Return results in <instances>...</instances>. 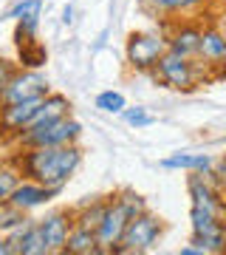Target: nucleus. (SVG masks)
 Segmentation results:
<instances>
[{
	"label": "nucleus",
	"instance_id": "5",
	"mask_svg": "<svg viewBox=\"0 0 226 255\" xmlns=\"http://www.w3.org/2000/svg\"><path fill=\"white\" fill-rule=\"evenodd\" d=\"M164 236V219L155 216L150 210L139 213V216H130L125 227V236L119 241L116 255H139V253H150Z\"/></svg>",
	"mask_w": 226,
	"mask_h": 255
},
{
	"label": "nucleus",
	"instance_id": "2",
	"mask_svg": "<svg viewBox=\"0 0 226 255\" xmlns=\"http://www.w3.org/2000/svg\"><path fill=\"white\" fill-rule=\"evenodd\" d=\"M204 65L198 60H190V57H178L167 51V54L155 63V68L150 71L158 85L170 88V91H181V94H192L195 88L204 85Z\"/></svg>",
	"mask_w": 226,
	"mask_h": 255
},
{
	"label": "nucleus",
	"instance_id": "15",
	"mask_svg": "<svg viewBox=\"0 0 226 255\" xmlns=\"http://www.w3.org/2000/svg\"><path fill=\"white\" fill-rule=\"evenodd\" d=\"M63 255H102L99 241H96V230L74 224L71 233H68V238H65Z\"/></svg>",
	"mask_w": 226,
	"mask_h": 255
},
{
	"label": "nucleus",
	"instance_id": "26",
	"mask_svg": "<svg viewBox=\"0 0 226 255\" xmlns=\"http://www.w3.org/2000/svg\"><path fill=\"white\" fill-rule=\"evenodd\" d=\"M11 74H14V63L6 60V57H0V91L6 88V82H9Z\"/></svg>",
	"mask_w": 226,
	"mask_h": 255
},
{
	"label": "nucleus",
	"instance_id": "9",
	"mask_svg": "<svg viewBox=\"0 0 226 255\" xmlns=\"http://www.w3.org/2000/svg\"><path fill=\"white\" fill-rule=\"evenodd\" d=\"M37 224H40V233L45 238L48 255L63 253L65 238H68V233L74 227V213H68V210H51V213H45L43 219H37Z\"/></svg>",
	"mask_w": 226,
	"mask_h": 255
},
{
	"label": "nucleus",
	"instance_id": "14",
	"mask_svg": "<svg viewBox=\"0 0 226 255\" xmlns=\"http://www.w3.org/2000/svg\"><path fill=\"white\" fill-rule=\"evenodd\" d=\"M158 167H164V170H184V173H201V170L215 167V159L209 153H170L158 162Z\"/></svg>",
	"mask_w": 226,
	"mask_h": 255
},
{
	"label": "nucleus",
	"instance_id": "20",
	"mask_svg": "<svg viewBox=\"0 0 226 255\" xmlns=\"http://www.w3.org/2000/svg\"><path fill=\"white\" fill-rule=\"evenodd\" d=\"M93 105H96L102 114H113V117H119V114L127 108V97H125L122 91H113V88H108V91H99V94H96Z\"/></svg>",
	"mask_w": 226,
	"mask_h": 255
},
{
	"label": "nucleus",
	"instance_id": "8",
	"mask_svg": "<svg viewBox=\"0 0 226 255\" xmlns=\"http://www.w3.org/2000/svg\"><path fill=\"white\" fill-rule=\"evenodd\" d=\"M164 37H167V51L178 57H190L198 60V43H201V28L192 20H175V23H164Z\"/></svg>",
	"mask_w": 226,
	"mask_h": 255
},
{
	"label": "nucleus",
	"instance_id": "17",
	"mask_svg": "<svg viewBox=\"0 0 226 255\" xmlns=\"http://www.w3.org/2000/svg\"><path fill=\"white\" fill-rule=\"evenodd\" d=\"M71 114V102L65 94H54L48 91L40 100V108H37L34 119H31V125H40V122H48V119H60V117H68Z\"/></svg>",
	"mask_w": 226,
	"mask_h": 255
},
{
	"label": "nucleus",
	"instance_id": "4",
	"mask_svg": "<svg viewBox=\"0 0 226 255\" xmlns=\"http://www.w3.org/2000/svg\"><path fill=\"white\" fill-rule=\"evenodd\" d=\"M79 136H82V125L68 114V117L23 128L17 133V142L23 147H54V145H74V142H79Z\"/></svg>",
	"mask_w": 226,
	"mask_h": 255
},
{
	"label": "nucleus",
	"instance_id": "6",
	"mask_svg": "<svg viewBox=\"0 0 226 255\" xmlns=\"http://www.w3.org/2000/svg\"><path fill=\"white\" fill-rule=\"evenodd\" d=\"M48 91H51V85L45 80V74L34 71V68H20V71L14 68L6 88L0 91V108L14 105V102H26V100H40Z\"/></svg>",
	"mask_w": 226,
	"mask_h": 255
},
{
	"label": "nucleus",
	"instance_id": "11",
	"mask_svg": "<svg viewBox=\"0 0 226 255\" xmlns=\"http://www.w3.org/2000/svg\"><path fill=\"white\" fill-rule=\"evenodd\" d=\"M60 196V187H45L40 182H31V179H20V184L14 187V193L9 196V204H14L23 213H31L37 207H45L48 201H54Z\"/></svg>",
	"mask_w": 226,
	"mask_h": 255
},
{
	"label": "nucleus",
	"instance_id": "18",
	"mask_svg": "<svg viewBox=\"0 0 226 255\" xmlns=\"http://www.w3.org/2000/svg\"><path fill=\"white\" fill-rule=\"evenodd\" d=\"M17 60L23 63V68L40 71V68L48 63V51H45V46L40 43V40H28V43L17 46Z\"/></svg>",
	"mask_w": 226,
	"mask_h": 255
},
{
	"label": "nucleus",
	"instance_id": "10",
	"mask_svg": "<svg viewBox=\"0 0 226 255\" xmlns=\"http://www.w3.org/2000/svg\"><path fill=\"white\" fill-rule=\"evenodd\" d=\"M6 236H9V244H11V255H48L40 224L31 216L23 224H17L11 233H6Z\"/></svg>",
	"mask_w": 226,
	"mask_h": 255
},
{
	"label": "nucleus",
	"instance_id": "25",
	"mask_svg": "<svg viewBox=\"0 0 226 255\" xmlns=\"http://www.w3.org/2000/svg\"><path fill=\"white\" fill-rule=\"evenodd\" d=\"M119 117L125 119L130 128H147V125H153V122H155V117L145 108V105H133V108L127 105V108L119 114Z\"/></svg>",
	"mask_w": 226,
	"mask_h": 255
},
{
	"label": "nucleus",
	"instance_id": "1",
	"mask_svg": "<svg viewBox=\"0 0 226 255\" xmlns=\"http://www.w3.org/2000/svg\"><path fill=\"white\" fill-rule=\"evenodd\" d=\"M82 164V147L74 145H54V147H23V153L14 156V167L23 179L40 182L45 187H60L74 179Z\"/></svg>",
	"mask_w": 226,
	"mask_h": 255
},
{
	"label": "nucleus",
	"instance_id": "24",
	"mask_svg": "<svg viewBox=\"0 0 226 255\" xmlns=\"http://www.w3.org/2000/svg\"><path fill=\"white\" fill-rule=\"evenodd\" d=\"M20 179H23V176H20V170L14 167V164H3V167H0V204L9 201V196L14 193V187L20 184Z\"/></svg>",
	"mask_w": 226,
	"mask_h": 255
},
{
	"label": "nucleus",
	"instance_id": "19",
	"mask_svg": "<svg viewBox=\"0 0 226 255\" xmlns=\"http://www.w3.org/2000/svg\"><path fill=\"white\" fill-rule=\"evenodd\" d=\"M105 207H108V199H96V201L82 204V207L74 213V224L88 227V230H96L99 227V221H102V216H105Z\"/></svg>",
	"mask_w": 226,
	"mask_h": 255
},
{
	"label": "nucleus",
	"instance_id": "23",
	"mask_svg": "<svg viewBox=\"0 0 226 255\" xmlns=\"http://www.w3.org/2000/svg\"><path fill=\"white\" fill-rule=\"evenodd\" d=\"M26 219H28V213L17 210L14 204H9V201L0 204V233H11V230L17 227V224H23Z\"/></svg>",
	"mask_w": 226,
	"mask_h": 255
},
{
	"label": "nucleus",
	"instance_id": "7",
	"mask_svg": "<svg viewBox=\"0 0 226 255\" xmlns=\"http://www.w3.org/2000/svg\"><path fill=\"white\" fill-rule=\"evenodd\" d=\"M127 221H130V216H127L125 210H122V204L110 196L108 207H105V216H102L99 227H96V241H99L102 255H116L119 241H122V236H125Z\"/></svg>",
	"mask_w": 226,
	"mask_h": 255
},
{
	"label": "nucleus",
	"instance_id": "3",
	"mask_svg": "<svg viewBox=\"0 0 226 255\" xmlns=\"http://www.w3.org/2000/svg\"><path fill=\"white\" fill-rule=\"evenodd\" d=\"M167 54V37L164 28H147V31H133L125 43V63L136 74H150L155 63Z\"/></svg>",
	"mask_w": 226,
	"mask_h": 255
},
{
	"label": "nucleus",
	"instance_id": "29",
	"mask_svg": "<svg viewBox=\"0 0 226 255\" xmlns=\"http://www.w3.org/2000/svg\"><path fill=\"white\" fill-rule=\"evenodd\" d=\"M218 28H221V31H224V37H226V9L221 11V17H218V23H215Z\"/></svg>",
	"mask_w": 226,
	"mask_h": 255
},
{
	"label": "nucleus",
	"instance_id": "28",
	"mask_svg": "<svg viewBox=\"0 0 226 255\" xmlns=\"http://www.w3.org/2000/svg\"><path fill=\"white\" fill-rule=\"evenodd\" d=\"M215 170L221 173V179H224V184H226V153H224V156H221V159L215 162Z\"/></svg>",
	"mask_w": 226,
	"mask_h": 255
},
{
	"label": "nucleus",
	"instance_id": "13",
	"mask_svg": "<svg viewBox=\"0 0 226 255\" xmlns=\"http://www.w3.org/2000/svg\"><path fill=\"white\" fill-rule=\"evenodd\" d=\"M43 100V97H40ZM40 100H26V102H14V105H3L0 108V128L9 130V133H20L23 128L31 125L37 108H40Z\"/></svg>",
	"mask_w": 226,
	"mask_h": 255
},
{
	"label": "nucleus",
	"instance_id": "21",
	"mask_svg": "<svg viewBox=\"0 0 226 255\" xmlns=\"http://www.w3.org/2000/svg\"><path fill=\"white\" fill-rule=\"evenodd\" d=\"M113 199L122 204V210H125L127 216H139V213L147 210V199L142 196V193H136V190H119Z\"/></svg>",
	"mask_w": 226,
	"mask_h": 255
},
{
	"label": "nucleus",
	"instance_id": "12",
	"mask_svg": "<svg viewBox=\"0 0 226 255\" xmlns=\"http://www.w3.org/2000/svg\"><path fill=\"white\" fill-rule=\"evenodd\" d=\"M198 63L204 68H215L226 63V37L218 26L201 28V43H198Z\"/></svg>",
	"mask_w": 226,
	"mask_h": 255
},
{
	"label": "nucleus",
	"instance_id": "27",
	"mask_svg": "<svg viewBox=\"0 0 226 255\" xmlns=\"http://www.w3.org/2000/svg\"><path fill=\"white\" fill-rule=\"evenodd\" d=\"M0 255H11V244L6 233H0Z\"/></svg>",
	"mask_w": 226,
	"mask_h": 255
},
{
	"label": "nucleus",
	"instance_id": "16",
	"mask_svg": "<svg viewBox=\"0 0 226 255\" xmlns=\"http://www.w3.org/2000/svg\"><path fill=\"white\" fill-rule=\"evenodd\" d=\"M142 6L150 9L153 14H164V17H184L198 11L201 6H207V0H142Z\"/></svg>",
	"mask_w": 226,
	"mask_h": 255
},
{
	"label": "nucleus",
	"instance_id": "22",
	"mask_svg": "<svg viewBox=\"0 0 226 255\" xmlns=\"http://www.w3.org/2000/svg\"><path fill=\"white\" fill-rule=\"evenodd\" d=\"M40 11H43V0H20V3H14L9 11H6V17L9 20H34L40 17Z\"/></svg>",
	"mask_w": 226,
	"mask_h": 255
}]
</instances>
